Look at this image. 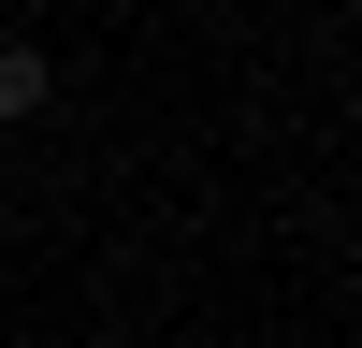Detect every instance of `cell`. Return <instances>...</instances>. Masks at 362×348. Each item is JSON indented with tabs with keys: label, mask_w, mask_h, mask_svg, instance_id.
Listing matches in <instances>:
<instances>
[{
	"label": "cell",
	"mask_w": 362,
	"mask_h": 348,
	"mask_svg": "<svg viewBox=\"0 0 362 348\" xmlns=\"http://www.w3.org/2000/svg\"><path fill=\"white\" fill-rule=\"evenodd\" d=\"M44 87H58L44 44H0V131H29V116H44Z\"/></svg>",
	"instance_id": "cell-1"
}]
</instances>
